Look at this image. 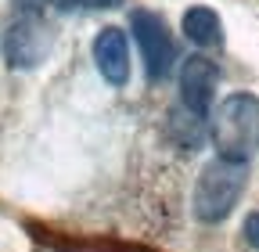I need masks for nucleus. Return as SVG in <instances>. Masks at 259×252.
<instances>
[{"label": "nucleus", "mask_w": 259, "mask_h": 252, "mask_svg": "<svg viewBox=\"0 0 259 252\" xmlns=\"http://www.w3.org/2000/svg\"><path fill=\"white\" fill-rule=\"evenodd\" d=\"M51 51V29L36 18V15H25L22 22H15L4 36V54L15 69H32L40 65Z\"/></svg>", "instance_id": "20e7f679"}, {"label": "nucleus", "mask_w": 259, "mask_h": 252, "mask_svg": "<svg viewBox=\"0 0 259 252\" xmlns=\"http://www.w3.org/2000/svg\"><path fill=\"white\" fill-rule=\"evenodd\" d=\"M94 61L112 87H122L130 79V40L122 29H101L94 40Z\"/></svg>", "instance_id": "423d86ee"}, {"label": "nucleus", "mask_w": 259, "mask_h": 252, "mask_svg": "<svg viewBox=\"0 0 259 252\" xmlns=\"http://www.w3.org/2000/svg\"><path fill=\"white\" fill-rule=\"evenodd\" d=\"M216 83H220V69L209 58H187L180 65V101H184V108L202 119L212 108Z\"/></svg>", "instance_id": "39448f33"}, {"label": "nucleus", "mask_w": 259, "mask_h": 252, "mask_svg": "<svg viewBox=\"0 0 259 252\" xmlns=\"http://www.w3.org/2000/svg\"><path fill=\"white\" fill-rule=\"evenodd\" d=\"M245 177H248L245 162L212 159L194 184V216L202 224H220L223 216H231V209L245 191Z\"/></svg>", "instance_id": "f03ea898"}, {"label": "nucleus", "mask_w": 259, "mask_h": 252, "mask_svg": "<svg viewBox=\"0 0 259 252\" xmlns=\"http://www.w3.org/2000/svg\"><path fill=\"white\" fill-rule=\"evenodd\" d=\"M245 238H248L252 248H259V213H252V216L245 220Z\"/></svg>", "instance_id": "1a4fd4ad"}, {"label": "nucleus", "mask_w": 259, "mask_h": 252, "mask_svg": "<svg viewBox=\"0 0 259 252\" xmlns=\"http://www.w3.org/2000/svg\"><path fill=\"white\" fill-rule=\"evenodd\" d=\"M209 137L220 159L245 162L259 151V98L255 94H231L212 115Z\"/></svg>", "instance_id": "f257e3e1"}, {"label": "nucleus", "mask_w": 259, "mask_h": 252, "mask_svg": "<svg viewBox=\"0 0 259 252\" xmlns=\"http://www.w3.org/2000/svg\"><path fill=\"white\" fill-rule=\"evenodd\" d=\"M184 36L194 47H216L223 44V25L212 8H187L184 11Z\"/></svg>", "instance_id": "0eeeda50"}, {"label": "nucleus", "mask_w": 259, "mask_h": 252, "mask_svg": "<svg viewBox=\"0 0 259 252\" xmlns=\"http://www.w3.org/2000/svg\"><path fill=\"white\" fill-rule=\"evenodd\" d=\"M130 25H134V40L141 47L148 79H166L177 65V47H173V36H169V25L155 11H134Z\"/></svg>", "instance_id": "7ed1b4c3"}, {"label": "nucleus", "mask_w": 259, "mask_h": 252, "mask_svg": "<svg viewBox=\"0 0 259 252\" xmlns=\"http://www.w3.org/2000/svg\"><path fill=\"white\" fill-rule=\"evenodd\" d=\"M119 0H58L61 11H97V8H115Z\"/></svg>", "instance_id": "6e6552de"}]
</instances>
